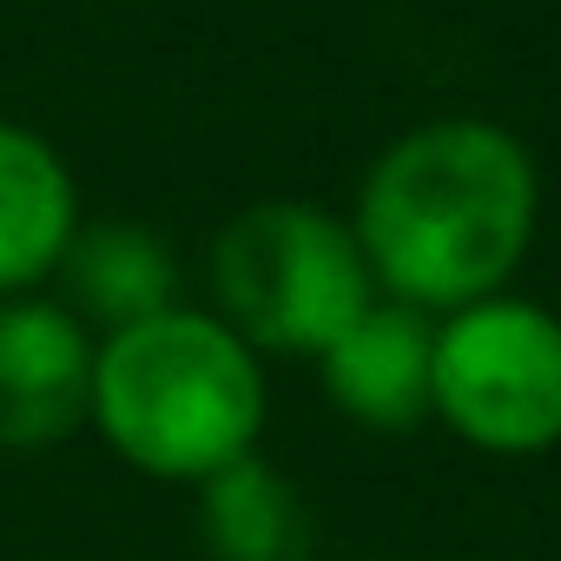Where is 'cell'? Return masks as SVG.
Segmentation results:
<instances>
[{"mask_svg":"<svg viewBox=\"0 0 561 561\" xmlns=\"http://www.w3.org/2000/svg\"><path fill=\"white\" fill-rule=\"evenodd\" d=\"M541 225L535 152L495 119H430L383 146L364 172L351 231L370 257L377 291L449 318L508 291Z\"/></svg>","mask_w":561,"mask_h":561,"instance_id":"obj_1","label":"cell"},{"mask_svg":"<svg viewBox=\"0 0 561 561\" xmlns=\"http://www.w3.org/2000/svg\"><path fill=\"white\" fill-rule=\"evenodd\" d=\"M264 357L198 305L119 324L93 351V430L159 482H205L264 436Z\"/></svg>","mask_w":561,"mask_h":561,"instance_id":"obj_2","label":"cell"},{"mask_svg":"<svg viewBox=\"0 0 561 561\" xmlns=\"http://www.w3.org/2000/svg\"><path fill=\"white\" fill-rule=\"evenodd\" d=\"M211 298L257 357H324L377 305V277L351 218L271 198L218 231Z\"/></svg>","mask_w":561,"mask_h":561,"instance_id":"obj_3","label":"cell"},{"mask_svg":"<svg viewBox=\"0 0 561 561\" xmlns=\"http://www.w3.org/2000/svg\"><path fill=\"white\" fill-rule=\"evenodd\" d=\"M430 416L482 456H541L561 443V318L535 298H476L436 324Z\"/></svg>","mask_w":561,"mask_h":561,"instance_id":"obj_4","label":"cell"},{"mask_svg":"<svg viewBox=\"0 0 561 561\" xmlns=\"http://www.w3.org/2000/svg\"><path fill=\"white\" fill-rule=\"evenodd\" d=\"M100 337L60 298H0V449H54L93 416Z\"/></svg>","mask_w":561,"mask_h":561,"instance_id":"obj_5","label":"cell"},{"mask_svg":"<svg viewBox=\"0 0 561 561\" xmlns=\"http://www.w3.org/2000/svg\"><path fill=\"white\" fill-rule=\"evenodd\" d=\"M430 344L436 324L397 298H377L324 357L331 403L364 430H416L430 416Z\"/></svg>","mask_w":561,"mask_h":561,"instance_id":"obj_6","label":"cell"},{"mask_svg":"<svg viewBox=\"0 0 561 561\" xmlns=\"http://www.w3.org/2000/svg\"><path fill=\"white\" fill-rule=\"evenodd\" d=\"M80 231V192L54 139L0 119V298L41 291Z\"/></svg>","mask_w":561,"mask_h":561,"instance_id":"obj_7","label":"cell"},{"mask_svg":"<svg viewBox=\"0 0 561 561\" xmlns=\"http://www.w3.org/2000/svg\"><path fill=\"white\" fill-rule=\"evenodd\" d=\"M198 535L211 561H305L311 554L305 495L257 449L198 482Z\"/></svg>","mask_w":561,"mask_h":561,"instance_id":"obj_8","label":"cell"},{"mask_svg":"<svg viewBox=\"0 0 561 561\" xmlns=\"http://www.w3.org/2000/svg\"><path fill=\"white\" fill-rule=\"evenodd\" d=\"M60 271H67L73 311L93 318L100 331L139 324L179 305V257L152 225H80Z\"/></svg>","mask_w":561,"mask_h":561,"instance_id":"obj_9","label":"cell"}]
</instances>
